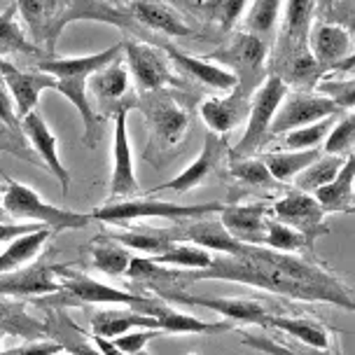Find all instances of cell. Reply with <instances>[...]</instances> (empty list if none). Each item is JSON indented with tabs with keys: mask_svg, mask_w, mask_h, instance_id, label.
Instances as JSON below:
<instances>
[{
	"mask_svg": "<svg viewBox=\"0 0 355 355\" xmlns=\"http://www.w3.org/2000/svg\"><path fill=\"white\" fill-rule=\"evenodd\" d=\"M3 194H5V185L0 182V220H10V215L5 213V208H3Z\"/></svg>",
	"mask_w": 355,
	"mask_h": 355,
	"instance_id": "obj_52",
	"label": "cell"
},
{
	"mask_svg": "<svg viewBox=\"0 0 355 355\" xmlns=\"http://www.w3.org/2000/svg\"><path fill=\"white\" fill-rule=\"evenodd\" d=\"M262 245L269 250L276 252H285V255H300L306 259H318L315 257L313 243L304 236L302 232L293 230V227L283 225L278 220H266V230H264V239Z\"/></svg>",
	"mask_w": 355,
	"mask_h": 355,
	"instance_id": "obj_34",
	"label": "cell"
},
{
	"mask_svg": "<svg viewBox=\"0 0 355 355\" xmlns=\"http://www.w3.org/2000/svg\"><path fill=\"white\" fill-rule=\"evenodd\" d=\"M250 110V96L239 87L230 89L227 96H211L199 105V117L218 136H225L243 124Z\"/></svg>",
	"mask_w": 355,
	"mask_h": 355,
	"instance_id": "obj_21",
	"label": "cell"
},
{
	"mask_svg": "<svg viewBox=\"0 0 355 355\" xmlns=\"http://www.w3.org/2000/svg\"><path fill=\"white\" fill-rule=\"evenodd\" d=\"M17 17H21L26 33L47 56H54L56 42L71 24L68 0H15Z\"/></svg>",
	"mask_w": 355,
	"mask_h": 355,
	"instance_id": "obj_10",
	"label": "cell"
},
{
	"mask_svg": "<svg viewBox=\"0 0 355 355\" xmlns=\"http://www.w3.org/2000/svg\"><path fill=\"white\" fill-rule=\"evenodd\" d=\"M126 12L145 31L168 37H196V31L189 26L187 19L164 0H129Z\"/></svg>",
	"mask_w": 355,
	"mask_h": 355,
	"instance_id": "obj_19",
	"label": "cell"
},
{
	"mask_svg": "<svg viewBox=\"0 0 355 355\" xmlns=\"http://www.w3.org/2000/svg\"><path fill=\"white\" fill-rule=\"evenodd\" d=\"M222 204H171V201L159 199H122V201H107L92 213L94 220L105 222V225L131 227V222L138 220H185V218H201V215H218Z\"/></svg>",
	"mask_w": 355,
	"mask_h": 355,
	"instance_id": "obj_4",
	"label": "cell"
},
{
	"mask_svg": "<svg viewBox=\"0 0 355 355\" xmlns=\"http://www.w3.org/2000/svg\"><path fill=\"white\" fill-rule=\"evenodd\" d=\"M264 329H278V332L288 334L290 339H297V341H302V344H306L311 348H318V351L332 353V348H334V332L332 329H327L318 320L266 315Z\"/></svg>",
	"mask_w": 355,
	"mask_h": 355,
	"instance_id": "obj_29",
	"label": "cell"
},
{
	"mask_svg": "<svg viewBox=\"0 0 355 355\" xmlns=\"http://www.w3.org/2000/svg\"><path fill=\"white\" fill-rule=\"evenodd\" d=\"M355 148V115L353 110L341 112V115L334 119L332 129L322 141V152L325 155H339V157H348L353 155Z\"/></svg>",
	"mask_w": 355,
	"mask_h": 355,
	"instance_id": "obj_43",
	"label": "cell"
},
{
	"mask_svg": "<svg viewBox=\"0 0 355 355\" xmlns=\"http://www.w3.org/2000/svg\"><path fill=\"white\" fill-rule=\"evenodd\" d=\"M122 61L136 82L138 92H157V89H180L182 80L173 71L162 44L148 40H122Z\"/></svg>",
	"mask_w": 355,
	"mask_h": 355,
	"instance_id": "obj_6",
	"label": "cell"
},
{
	"mask_svg": "<svg viewBox=\"0 0 355 355\" xmlns=\"http://www.w3.org/2000/svg\"><path fill=\"white\" fill-rule=\"evenodd\" d=\"M112 173L110 194L117 199L133 196L141 189L133 168V150L129 138V107H119L112 115Z\"/></svg>",
	"mask_w": 355,
	"mask_h": 355,
	"instance_id": "obj_16",
	"label": "cell"
},
{
	"mask_svg": "<svg viewBox=\"0 0 355 355\" xmlns=\"http://www.w3.org/2000/svg\"><path fill=\"white\" fill-rule=\"evenodd\" d=\"M5 63H8V59H0V80H3V71H5Z\"/></svg>",
	"mask_w": 355,
	"mask_h": 355,
	"instance_id": "obj_54",
	"label": "cell"
},
{
	"mask_svg": "<svg viewBox=\"0 0 355 355\" xmlns=\"http://www.w3.org/2000/svg\"><path fill=\"white\" fill-rule=\"evenodd\" d=\"M227 164H230V145H227V138L208 131L204 148H201V152L196 155V159L189 164L185 171H180L173 180L162 182L159 187H152L150 194H159V192L185 194L189 189L199 187L201 182H206L213 173L225 171Z\"/></svg>",
	"mask_w": 355,
	"mask_h": 355,
	"instance_id": "obj_12",
	"label": "cell"
},
{
	"mask_svg": "<svg viewBox=\"0 0 355 355\" xmlns=\"http://www.w3.org/2000/svg\"><path fill=\"white\" fill-rule=\"evenodd\" d=\"M3 208L10 218L35 222V225H40L42 230H49L52 234L87 230L89 225H94L92 213H78V211H68V208L47 204L33 187L10 180V178H5Z\"/></svg>",
	"mask_w": 355,
	"mask_h": 355,
	"instance_id": "obj_2",
	"label": "cell"
},
{
	"mask_svg": "<svg viewBox=\"0 0 355 355\" xmlns=\"http://www.w3.org/2000/svg\"><path fill=\"white\" fill-rule=\"evenodd\" d=\"M339 115H332V117H325V119H318L313 124H306V126H297V129L283 133V145L288 150H313L322 145L325 136L332 129L334 119Z\"/></svg>",
	"mask_w": 355,
	"mask_h": 355,
	"instance_id": "obj_44",
	"label": "cell"
},
{
	"mask_svg": "<svg viewBox=\"0 0 355 355\" xmlns=\"http://www.w3.org/2000/svg\"><path fill=\"white\" fill-rule=\"evenodd\" d=\"M110 239H115L117 243L126 245L129 250H141L145 255L157 257L162 255L164 250H168L171 241L164 236L162 227H152V230H133V232H119V234H110Z\"/></svg>",
	"mask_w": 355,
	"mask_h": 355,
	"instance_id": "obj_42",
	"label": "cell"
},
{
	"mask_svg": "<svg viewBox=\"0 0 355 355\" xmlns=\"http://www.w3.org/2000/svg\"><path fill=\"white\" fill-rule=\"evenodd\" d=\"M315 94L334 101L341 110H353L355 107V78L353 75H344V78H320L313 87Z\"/></svg>",
	"mask_w": 355,
	"mask_h": 355,
	"instance_id": "obj_45",
	"label": "cell"
},
{
	"mask_svg": "<svg viewBox=\"0 0 355 355\" xmlns=\"http://www.w3.org/2000/svg\"><path fill=\"white\" fill-rule=\"evenodd\" d=\"M152 318H157L164 334H208V337H218V334L234 329V322L230 320H201L194 313L178 311L164 302L155 309Z\"/></svg>",
	"mask_w": 355,
	"mask_h": 355,
	"instance_id": "obj_27",
	"label": "cell"
},
{
	"mask_svg": "<svg viewBox=\"0 0 355 355\" xmlns=\"http://www.w3.org/2000/svg\"><path fill=\"white\" fill-rule=\"evenodd\" d=\"M339 0H315V8H318V12H322V15H332V10L337 8Z\"/></svg>",
	"mask_w": 355,
	"mask_h": 355,
	"instance_id": "obj_51",
	"label": "cell"
},
{
	"mask_svg": "<svg viewBox=\"0 0 355 355\" xmlns=\"http://www.w3.org/2000/svg\"><path fill=\"white\" fill-rule=\"evenodd\" d=\"M52 274L59 283L61 295L75 304H112V306H126L148 315H155V309L162 304L157 297L112 288V285L96 281L73 266H52Z\"/></svg>",
	"mask_w": 355,
	"mask_h": 355,
	"instance_id": "obj_3",
	"label": "cell"
},
{
	"mask_svg": "<svg viewBox=\"0 0 355 355\" xmlns=\"http://www.w3.org/2000/svg\"><path fill=\"white\" fill-rule=\"evenodd\" d=\"M162 232L171 243H192L218 255H239L243 250V243L234 241L213 215L175 220L171 227H162Z\"/></svg>",
	"mask_w": 355,
	"mask_h": 355,
	"instance_id": "obj_13",
	"label": "cell"
},
{
	"mask_svg": "<svg viewBox=\"0 0 355 355\" xmlns=\"http://www.w3.org/2000/svg\"><path fill=\"white\" fill-rule=\"evenodd\" d=\"M162 329H150V327H138V329H131V332L122 334V337L112 339V344H115L119 351L126 353V355H136L145 351V346L150 344L155 337H162Z\"/></svg>",
	"mask_w": 355,
	"mask_h": 355,
	"instance_id": "obj_46",
	"label": "cell"
},
{
	"mask_svg": "<svg viewBox=\"0 0 355 355\" xmlns=\"http://www.w3.org/2000/svg\"><path fill=\"white\" fill-rule=\"evenodd\" d=\"M213 61L227 66L236 75V87L252 96V92L262 85L269 68V44L259 37L241 31L232 37L220 52L213 54Z\"/></svg>",
	"mask_w": 355,
	"mask_h": 355,
	"instance_id": "obj_7",
	"label": "cell"
},
{
	"mask_svg": "<svg viewBox=\"0 0 355 355\" xmlns=\"http://www.w3.org/2000/svg\"><path fill=\"white\" fill-rule=\"evenodd\" d=\"M49 236H52L49 230H37V232L24 234V236H19L12 241V243L5 245V250L0 252V276L21 269L24 264L35 259L42 252L44 245H47Z\"/></svg>",
	"mask_w": 355,
	"mask_h": 355,
	"instance_id": "obj_35",
	"label": "cell"
},
{
	"mask_svg": "<svg viewBox=\"0 0 355 355\" xmlns=\"http://www.w3.org/2000/svg\"><path fill=\"white\" fill-rule=\"evenodd\" d=\"M133 107L143 115L150 133L145 159L155 166H164L185 143L189 131V110L171 89L141 92L133 101Z\"/></svg>",
	"mask_w": 355,
	"mask_h": 355,
	"instance_id": "obj_1",
	"label": "cell"
},
{
	"mask_svg": "<svg viewBox=\"0 0 355 355\" xmlns=\"http://www.w3.org/2000/svg\"><path fill=\"white\" fill-rule=\"evenodd\" d=\"M92 339H94V344L98 346V351L103 353V355H126V353H122L119 348L112 344L110 339H103V337H96V334H92Z\"/></svg>",
	"mask_w": 355,
	"mask_h": 355,
	"instance_id": "obj_50",
	"label": "cell"
},
{
	"mask_svg": "<svg viewBox=\"0 0 355 355\" xmlns=\"http://www.w3.org/2000/svg\"><path fill=\"white\" fill-rule=\"evenodd\" d=\"M250 0H194L189 3V10L208 24L218 26L222 33H230L243 17Z\"/></svg>",
	"mask_w": 355,
	"mask_h": 355,
	"instance_id": "obj_37",
	"label": "cell"
},
{
	"mask_svg": "<svg viewBox=\"0 0 355 355\" xmlns=\"http://www.w3.org/2000/svg\"><path fill=\"white\" fill-rule=\"evenodd\" d=\"M54 89L61 94L68 103H73L75 110L80 112L82 124H85V133H82V143L87 148H96L98 138H101V129H98V117H96V107H94V101L87 92V78H56L54 80Z\"/></svg>",
	"mask_w": 355,
	"mask_h": 355,
	"instance_id": "obj_26",
	"label": "cell"
},
{
	"mask_svg": "<svg viewBox=\"0 0 355 355\" xmlns=\"http://www.w3.org/2000/svg\"><path fill=\"white\" fill-rule=\"evenodd\" d=\"M341 112H346V110H341L334 101L315 94L313 89H295V92L288 89V94H285V98L281 101V105H278L274 119H271L269 136L278 138V136H283V133L297 129V126L313 124V122H318V119L341 115Z\"/></svg>",
	"mask_w": 355,
	"mask_h": 355,
	"instance_id": "obj_11",
	"label": "cell"
},
{
	"mask_svg": "<svg viewBox=\"0 0 355 355\" xmlns=\"http://www.w3.org/2000/svg\"><path fill=\"white\" fill-rule=\"evenodd\" d=\"M162 300L173 304H185V306H201L213 313L222 315L230 322H243V325H259L264 327V318L269 313L264 311L262 304H257L250 297H232V300H220V297H196L189 295L187 290H173L164 295Z\"/></svg>",
	"mask_w": 355,
	"mask_h": 355,
	"instance_id": "obj_18",
	"label": "cell"
},
{
	"mask_svg": "<svg viewBox=\"0 0 355 355\" xmlns=\"http://www.w3.org/2000/svg\"><path fill=\"white\" fill-rule=\"evenodd\" d=\"M315 0H285L283 24L276 31V52L269 56V71L278 75L290 61L309 54L306 35L315 21Z\"/></svg>",
	"mask_w": 355,
	"mask_h": 355,
	"instance_id": "obj_9",
	"label": "cell"
},
{
	"mask_svg": "<svg viewBox=\"0 0 355 355\" xmlns=\"http://www.w3.org/2000/svg\"><path fill=\"white\" fill-rule=\"evenodd\" d=\"M227 171L234 180H239L241 185H248L255 189H278L283 187L281 182L276 180L274 175L269 173V168L264 166V162L259 157H239V159H232L227 164Z\"/></svg>",
	"mask_w": 355,
	"mask_h": 355,
	"instance_id": "obj_40",
	"label": "cell"
},
{
	"mask_svg": "<svg viewBox=\"0 0 355 355\" xmlns=\"http://www.w3.org/2000/svg\"><path fill=\"white\" fill-rule=\"evenodd\" d=\"M220 225L227 234L243 245H262L266 220H269V208L266 204H222Z\"/></svg>",
	"mask_w": 355,
	"mask_h": 355,
	"instance_id": "obj_20",
	"label": "cell"
},
{
	"mask_svg": "<svg viewBox=\"0 0 355 355\" xmlns=\"http://www.w3.org/2000/svg\"><path fill=\"white\" fill-rule=\"evenodd\" d=\"M269 215H274V220L283 222V225L302 232L311 243H315L320 236H325L329 232L325 225V211L315 201V196L295 187L288 189L281 199H276L271 204Z\"/></svg>",
	"mask_w": 355,
	"mask_h": 355,
	"instance_id": "obj_14",
	"label": "cell"
},
{
	"mask_svg": "<svg viewBox=\"0 0 355 355\" xmlns=\"http://www.w3.org/2000/svg\"><path fill=\"white\" fill-rule=\"evenodd\" d=\"M0 334L26 341L49 337V325L33 318L21 297H0Z\"/></svg>",
	"mask_w": 355,
	"mask_h": 355,
	"instance_id": "obj_25",
	"label": "cell"
},
{
	"mask_svg": "<svg viewBox=\"0 0 355 355\" xmlns=\"http://www.w3.org/2000/svg\"><path fill=\"white\" fill-rule=\"evenodd\" d=\"M42 230L40 225H35V222H24V225H17V222H10V220H0V243H12L15 239L24 236V234L28 232H37Z\"/></svg>",
	"mask_w": 355,
	"mask_h": 355,
	"instance_id": "obj_48",
	"label": "cell"
},
{
	"mask_svg": "<svg viewBox=\"0 0 355 355\" xmlns=\"http://www.w3.org/2000/svg\"><path fill=\"white\" fill-rule=\"evenodd\" d=\"M63 351V346L59 341H47V339H35V341H28L24 346H17V348H10V351H3L0 355H54Z\"/></svg>",
	"mask_w": 355,
	"mask_h": 355,
	"instance_id": "obj_47",
	"label": "cell"
},
{
	"mask_svg": "<svg viewBox=\"0 0 355 355\" xmlns=\"http://www.w3.org/2000/svg\"><path fill=\"white\" fill-rule=\"evenodd\" d=\"M21 129L31 145V150L35 152L37 162H42L44 166L52 171V175L61 185V192L68 194V189H71V171L63 166V162L59 157V138H56V133L52 131V126L47 124V119L37 112V107L21 117Z\"/></svg>",
	"mask_w": 355,
	"mask_h": 355,
	"instance_id": "obj_17",
	"label": "cell"
},
{
	"mask_svg": "<svg viewBox=\"0 0 355 355\" xmlns=\"http://www.w3.org/2000/svg\"><path fill=\"white\" fill-rule=\"evenodd\" d=\"M152 259H155L157 264L173 266V269L204 271L213 262V252L199 248V245H192V243H173L168 250H164L162 255H157Z\"/></svg>",
	"mask_w": 355,
	"mask_h": 355,
	"instance_id": "obj_41",
	"label": "cell"
},
{
	"mask_svg": "<svg viewBox=\"0 0 355 355\" xmlns=\"http://www.w3.org/2000/svg\"><path fill=\"white\" fill-rule=\"evenodd\" d=\"M309 52L322 71V78L334 73L353 75L355 47L353 35L339 21H313L306 35Z\"/></svg>",
	"mask_w": 355,
	"mask_h": 355,
	"instance_id": "obj_8",
	"label": "cell"
},
{
	"mask_svg": "<svg viewBox=\"0 0 355 355\" xmlns=\"http://www.w3.org/2000/svg\"><path fill=\"white\" fill-rule=\"evenodd\" d=\"M344 159L346 157H339V155H320L318 159L311 162L302 173H297L293 178V187L313 194L318 187L327 185L329 180H334V175L339 173Z\"/></svg>",
	"mask_w": 355,
	"mask_h": 355,
	"instance_id": "obj_39",
	"label": "cell"
},
{
	"mask_svg": "<svg viewBox=\"0 0 355 355\" xmlns=\"http://www.w3.org/2000/svg\"><path fill=\"white\" fill-rule=\"evenodd\" d=\"M54 355H68L66 351H59V353H54Z\"/></svg>",
	"mask_w": 355,
	"mask_h": 355,
	"instance_id": "obj_55",
	"label": "cell"
},
{
	"mask_svg": "<svg viewBox=\"0 0 355 355\" xmlns=\"http://www.w3.org/2000/svg\"><path fill=\"white\" fill-rule=\"evenodd\" d=\"M71 332H75V325L71 327ZM63 351H66L68 355H103L98 351V346L96 344H87V341H80V339H68V341H63Z\"/></svg>",
	"mask_w": 355,
	"mask_h": 355,
	"instance_id": "obj_49",
	"label": "cell"
},
{
	"mask_svg": "<svg viewBox=\"0 0 355 355\" xmlns=\"http://www.w3.org/2000/svg\"><path fill=\"white\" fill-rule=\"evenodd\" d=\"M288 89L290 87L285 85L283 78H278L274 73H266L262 85H259L250 96V110H248V117H245L248 124H245V133L236 143V148L230 150L232 159L257 155V152L271 141V136H269L271 119H274L278 105H281V101L285 98V94H288Z\"/></svg>",
	"mask_w": 355,
	"mask_h": 355,
	"instance_id": "obj_5",
	"label": "cell"
},
{
	"mask_svg": "<svg viewBox=\"0 0 355 355\" xmlns=\"http://www.w3.org/2000/svg\"><path fill=\"white\" fill-rule=\"evenodd\" d=\"M3 85L8 87L12 101H15L17 115L24 117L37 107L42 92L54 89V78L40 71H19L15 63L8 61L3 71Z\"/></svg>",
	"mask_w": 355,
	"mask_h": 355,
	"instance_id": "obj_23",
	"label": "cell"
},
{
	"mask_svg": "<svg viewBox=\"0 0 355 355\" xmlns=\"http://www.w3.org/2000/svg\"><path fill=\"white\" fill-rule=\"evenodd\" d=\"M355 155H348L341 164L339 173L327 185L313 192L315 201L327 213H353L355 211Z\"/></svg>",
	"mask_w": 355,
	"mask_h": 355,
	"instance_id": "obj_28",
	"label": "cell"
},
{
	"mask_svg": "<svg viewBox=\"0 0 355 355\" xmlns=\"http://www.w3.org/2000/svg\"><path fill=\"white\" fill-rule=\"evenodd\" d=\"M12 56H35V59L47 56L33 40H31L26 28L19 26L15 0L0 12V59L10 61Z\"/></svg>",
	"mask_w": 355,
	"mask_h": 355,
	"instance_id": "obj_32",
	"label": "cell"
},
{
	"mask_svg": "<svg viewBox=\"0 0 355 355\" xmlns=\"http://www.w3.org/2000/svg\"><path fill=\"white\" fill-rule=\"evenodd\" d=\"M281 5H283V0H250L248 12L241 17L243 19V31L266 42L271 35H276V31H278Z\"/></svg>",
	"mask_w": 355,
	"mask_h": 355,
	"instance_id": "obj_38",
	"label": "cell"
},
{
	"mask_svg": "<svg viewBox=\"0 0 355 355\" xmlns=\"http://www.w3.org/2000/svg\"><path fill=\"white\" fill-rule=\"evenodd\" d=\"M320 157V150H283V152H264L259 155V159L264 162V166L269 168V173L276 178L281 185L293 182L297 173H302L313 159Z\"/></svg>",
	"mask_w": 355,
	"mask_h": 355,
	"instance_id": "obj_36",
	"label": "cell"
},
{
	"mask_svg": "<svg viewBox=\"0 0 355 355\" xmlns=\"http://www.w3.org/2000/svg\"><path fill=\"white\" fill-rule=\"evenodd\" d=\"M138 327L159 329L157 318L133 309H101L92 315V332L103 339H117Z\"/></svg>",
	"mask_w": 355,
	"mask_h": 355,
	"instance_id": "obj_30",
	"label": "cell"
},
{
	"mask_svg": "<svg viewBox=\"0 0 355 355\" xmlns=\"http://www.w3.org/2000/svg\"><path fill=\"white\" fill-rule=\"evenodd\" d=\"M87 92L89 96H94V101L98 103L101 112H112L119 107H133V101L136 96L133 94V85H131V75L126 71L122 56L112 59L110 63L101 66L96 73H92L87 78Z\"/></svg>",
	"mask_w": 355,
	"mask_h": 355,
	"instance_id": "obj_15",
	"label": "cell"
},
{
	"mask_svg": "<svg viewBox=\"0 0 355 355\" xmlns=\"http://www.w3.org/2000/svg\"><path fill=\"white\" fill-rule=\"evenodd\" d=\"M157 44H162L166 56L182 73L189 75V78L196 82H201L204 87L213 89V92H230V89L236 87V75L227 66H222V63L213 59H199V56L182 52L175 44H168V42H157Z\"/></svg>",
	"mask_w": 355,
	"mask_h": 355,
	"instance_id": "obj_22",
	"label": "cell"
},
{
	"mask_svg": "<svg viewBox=\"0 0 355 355\" xmlns=\"http://www.w3.org/2000/svg\"><path fill=\"white\" fill-rule=\"evenodd\" d=\"M0 150H8L10 155L21 157L26 162H37L35 152L24 136L21 117L17 115L15 101H12L8 87L0 80Z\"/></svg>",
	"mask_w": 355,
	"mask_h": 355,
	"instance_id": "obj_31",
	"label": "cell"
},
{
	"mask_svg": "<svg viewBox=\"0 0 355 355\" xmlns=\"http://www.w3.org/2000/svg\"><path fill=\"white\" fill-rule=\"evenodd\" d=\"M105 3L115 5V8H122V3H129V0H105Z\"/></svg>",
	"mask_w": 355,
	"mask_h": 355,
	"instance_id": "obj_53",
	"label": "cell"
},
{
	"mask_svg": "<svg viewBox=\"0 0 355 355\" xmlns=\"http://www.w3.org/2000/svg\"><path fill=\"white\" fill-rule=\"evenodd\" d=\"M122 56V42L112 44V47L103 49L98 54H87V56H66V59H59V56H42V59H35V71L47 73L52 78H89L92 73H96L101 66L110 63L112 59Z\"/></svg>",
	"mask_w": 355,
	"mask_h": 355,
	"instance_id": "obj_24",
	"label": "cell"
},
{
	"mask_svg": "<svg viewBox=\"0 0 355 355\" xmlns=\"http://www.w3.org/2000/svg\"><path fill=\"white\" fill-rule=\"evenodd\" d=\"M131 250L110 236H96L89 245V264L110 278L124 276L131 264Z\"/></svg>",
	"mask_w": 355,
	"mask_h": 355,
	"instance_id": "obj_33",
	"label": "cell"
}]
</instances>
